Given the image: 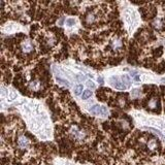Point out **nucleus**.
Wrapping results in <instances>:
<instances>
[{
	"label": "nucleus",
	"mask_w": 165,
	"mask_h": 165,
	"mask_svg": "<svg viewBox=\"0 0 165 165\" xmlns=\"http://www.w3.org/2000/svg\"><path fill=\"white\" fill-rule=\"evenodd\" d=\"M2 79H3V81H5L6 84H9V81H11V71H8V70L6 71V73L3 74Z\"/></svg>",
	"instance_id": "7"
},
{
	"label": "nucleus",
	"mask_w": 165,
	"mask_h": 165,
	"mask_svg": "<svg viewBox=\"0 0 165 165\" xmlns=\"http://www.w3.org/2000/svg\"><path fill=\"white\" fill-rule=\"evenodd\" d=\"M108 92H110V89L108 88H100V89L97 90V98L99 101H108V96H106V93Z\"/></svg>",
	"instance_id": "3"
},
{
	"label": "nucleus",
	"mask_w": 165,
	"mask_h": 165,
	"mask_svg": "<svg viewBox=\"0 0 165 165\" xmlns=\"http://www.w3.org/2000/svg\"><path fill=\"white\" fill-rule=\"evenodd\" d=\"M138 94H140V90L139 89L132 90V95H138Z\"/></svg>",
	"instance_id": "15"
},
{
	"label": "nucleus",
	"mask_w": 165,
	"mask_h": 165,
	"mask_svg": "<svg viewBox=\"0 0 165 165\" xmlns=\"http://www.w3.org/2000/svg\"><path fill=\"white\" fill-rule=\"evenodd\" d=\"M83 91V85H79V86H76V88L74 89V94L75 95H79Z\"/></svg>",
	"instance_id": "12"
},
{
	"label": "nucleus",
	"mask_w": 165,
	"mask_h": 165,
	"mask_svg": "<svg viewBox=\"0 0 165 165\" xmlns=\"http://www.w3.org/2000/svg\"><path fill=\"white\" fill-rule=\"evenodd\" d=\"M98 81H99V84L102 85V84H103V81H103V79H102V77H101V76H100V77H98Z\"/></svg>",
	"instance_id": "17"
},
{
	"label": "nucleus",
	"mask_w": 165,
	"mask_h": 165,
	"mask_svg": "<svg viewBox=\"0 0 165 165\" xmlns=\"http://www.w3.org/2000/svg\"><path fill=\"white\" fill-rule=\"evenodd\" d=\"M122 81L125 83V85L127 87L130 86V79H129V76L128 75H126V74H124L123 76H122Z\"/></svg>",
	"instance_id": "9"
},
{
	"label": "nucleus",
	"mask_w": 165,
	"mask_h": 165,
	"mask_svg": "<svg viewBox=\"0 0 165 165\" xmlns=\"http://www.w3.org/2000/svg\"><path fill=\"white\" fill-rule=\"evenodd\" d=\"M110 81V85L114 86L116 89H118V90H125L128 88V87L124 84L123 81H120V79H119L118 76H112Z\"/></svg>",
	"instance_id": "1"
},
{
	"label": "nucleus",
	"mask_w": 165,
	"mask_h": 165,
	"mask_svg": "<svg viewBox=\"0 0 165 165\" xmlns=\"http://www.w3.org/2000/svg\"><path fill=\"white\" fill-rule=\"evenodd\" d=\"M91 96H92V92L90 91V90H86V91H84V93H83V99H88V98H90Z\"/></svg>",
	"instance_id": "10"
},
{
	"label": "nucleus",
	"mask_w": 165,
	"mask_h": 165,
	"mask_svg": "<svg viewBox=\"0 0 165 165\" xmlns=\"http://www.w3.org/2000/svg\"><path fill=\"white\" fill-rule=\"evenodd\" d=\"M159 146V142L156 140L155 138H152V139H150L149 142H148V148H149L150 150H156L157 149V147Z\"/></svg>",
	"instance_id": "6"
},
{
	"label": "nucleus",
	"mask_w": 165,
	"mask_h": 165,
	"mask_svg": "<svg viewBox=\"0 0 165 165\" xmlns=\"http://www.w3.org/2000/svg\"><path fill=\"white\" fill-rule=\"evenodd\" d=\"M18 146L21 149H26L29 146V140L27 139L26 136H19L18 138Z\"/></svg>",
	"instance_id": "4"
},
{
	"label": "nucleus",
	"mask_w": 165,
	"mask_h": 165,
	"mask_svg": "<svg viewBox=\"0 0 165 165\" xmlns=\"http://www.w3.org/2000/svg\"><path fill=\"white\" fill-rule=\"evenodd\" d=\"M90 112L93 115H99V116H108V108L105 106H99V105H93L90 108Z\"/></svg>",
	"instance_id": "2"
},
{
	"label": "nucleus",
	"mask_w": 165,
	"mask_h": 165,
	"mask_svg": "<svg viewBox=\"0 0 165 165\" xmlns=\"http://www.w3.org/2000/svg\"><path fill=\"white\" fill-rule=\"evenodd\" d=\"M132 76H133V79H135L136 81H139V76L136 74V72H133V74H132Z\"/></svg>",
	"instance_id": "16"
},
{
	"label": "nucleus",
	"mask_w": 165,
	"mask_h": 165,
	"mask_svg": "<svg viewBox=\"0 0 165 165\" xmlns=\"http://www.w3.org/2000/svg\"><path fill=\"white\" fill-rule=\"evenodd\" d=\"M66 25H67V26H73L74 24H75V20H74V19H71V18H69V19H66Z\"/></svg>",
	"instance_id": "11"
},
{
	"label": "nucleus",
	"mask_w": 165,
	"mask_h": 165,
	"mask_svg": "<svg viewBox=\"0 0 165 165\" xmlns=\"http://www.w3.org/2000/svg\"><path fill=\"white\" fill-rule=\"evenodd\" d=\"M22 49H23L24 53H30L33 51V45L31 43V41L26 40V41L23 43V45H22Z\"/></svg>",
	"instance_id": "5"
},
{
	"label": "nucleus",
	"mask_w": 165,
	"mask_h": 165,
	"mask_svg": "<svg viewBox=\"0 0 165 165\" xmlns=\"http://www.w3.org/2000/svg\"><path fill=\"white\" fill-rule=\"evenodd\" d=\"M76 79H77L79 81H85V76L83 75V74H77V75H76Z\"/></svg>",
	"instance_id": "14"
},
{
	"label": "nucleus",
	"mask_w": 165,
	"mask_h": 165,
	"mask_svg": "<svg viewBox=\"0 0 165 165\" xmlns=\"http://www.w3.org/2000/svg\"><path fill=\"white\" fill-rule=\"evenodd\" d=\"M88 86L91 87V88H94V84H93L92 81H89V83H88Z\"/></svg>",
	"instance_id": "18"
},
{
	"label": "nucleus",
	"mask_w": 165,
	"mask_h": 165,
	"mask_svg": "<svg viewBox=\"0 0 165 165\" xmlns=\"http://www.w3.org/2000/svg\"><path fill=\"white\" fill-rule=\"evenodd\" d=\"M153 54H154L155 57H160V56L163 54V47H159L158 49H155V50L153 51Z\"/></svg>",
	"instance_id": "8"
},
{
	"label": "nucleus",
	"mask_w": 165,
	"mask_h": 165,
	"mask_svg": "<svg viewBox=\"0 0 165 165\" xmlns=\"http://www.w3.org/2000/svg\"><path fill=\"white\" fill-rule=\"evenodd\" d=\"M57 81H59V83H61V84H63V85H66V86H69L68 81H64V79H60V77H57Z\"/></svg>",
	"instance_id": "13"
}]
</instances>
